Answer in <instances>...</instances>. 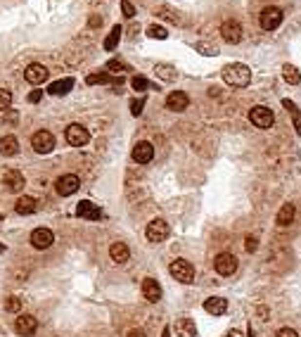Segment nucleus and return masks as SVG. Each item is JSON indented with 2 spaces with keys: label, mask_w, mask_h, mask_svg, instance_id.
<instances>
[{
  "label": "nucleus",
  "mask_w": 301,
  "mask_h": 337,
  "mask_svg": "<svg viewBox=\"0 0 301 337\" xmlns=\"http://www.w3.org/2000/svg\"><path fill=\"white\" fill-rule=\"evenodd\" d=\"M71 88H74V79H59V81H53V83H50L48 93L59 98V95H67Z\"/></svg>",
  "instance_id": "nucleus-24"
},
{
  "label": "nucleus",
  "mask_w": 301,
  "mask_h": 337,
  "mask_svg": "<svg viewBox=\"0 0 301 337\" xmlns=\"http://www.w3.org/2000/svg\"><path fill=\"white\" fill-rule=\"evenodd\" d=\"M2 183H5V188H7L10 193H21V190H24V176H21V171H17V169L5 171Z\"/></svg>",
  "instance_id": "nucleus-16"
},
{
  "label": "nucleus",
  "mask_w": 301,
  "mask_h": 337,
  "mask_svg": "<svg viewBox=\"0 0 301 337\" xmlns=\"http://www.w3.org/2000/svg\"><path fill=\"white\" fill-rule=\"evenodd\" d=\"M53 242H55V235L50 228H36L31 233V245L36 249H48V247H53Z\"/></svg>",
  "instance_id": "nucleus-12"
},
{
  "label": "nucleus",
  "mask_w": 301,
  "mask_h": 337,
  "mask_svg": "<svg viewBox=\"0 0 301 337\" xmlns=\"http://www.w3.org/2000/svg\"><path fill=\"white\" fill-rule=\"evenodd\" d=\"M0 221H2V216H0Z\"/></svg>",
  "instance_id": "nucleus-48"
},
{
  "label": "nucleus",
  "mask_w": 301,
  "mask_h": 337,
  "mask_svg": "<svg viewBox=\"0 0 301 337\" xmlns=\"http://www.w3.org/2000/svg\"><path fill=\"white\" fill-rule=\"evenodd\" d=\"M275 337H299V333L292 330V328H280V330L275 333Z\"/></svg>",
  "instance_id": "nucleus-41"
},
{
  "label": "nucleus",
  "mask_w": 301,
  "mask_h": 337,
  "mask_svg": "<svg viewBox=\"0 0 301 337\" xmlns=\"http://www.w3.org/2000/svg\"><path fill=\"white\" fill-rule=\"evenodd\" d=\"M78 188H81V180H78L76 174H64V176L57 178V183H55L57 195H62V197H71Z\"/></svg>",
  "instance_id": "nucleus-7"
},
{
  "label": "nucleus",
  "mask_w": 301,
  "mask_h": 337,
  "mask_svg": "<svg viewBox=\"0 0 301 337\" xmlns=\"http://www.w3.org/2000/svg\"><path fill=\"white\" fill-rule=\"evenodd\" d=\"M114 79L107 74V71H100V74H90L88 79H86V83L88 86H100V83H112Z\"/></svg>",
  "instance_id": "nucleus-28"
},
{
  "label": "nucleus",
  "mask_w": 301,
  "mask_h": 337,
  "mask_svg": "<svg viewBox=\"0 0 301 337\" xmlns=\"http://www.w3.org/2000/svg\"><path fill=\"white\" fill-rule=\"evenodd\" d=\"M0 252H5V245H0Z\"/></svg>",
  "instance_id": "nucleus-47"
},
{
  "label": "nucleus",
  "mask_w": 301,
  "mask_h": 337,
  "mask_svg": "<svg viewBox=\"0 0 301 337\" xmlns=\"http://www.w3.org/2000/svg\"><path fill=\"white\" fill-rule=\"evenodd\" d=\"M0 155L2 157H15V155H19V140L15 136H2L0 138Z\"/></svg>",
  "instance_id": "nucleus-21"
},
{
  "label": "nucleus",
  "mask_w": 301,
  "mask_h": 337,
  "mask_svg": "<svg viewBox=\"0 0 301 337\" xmlns=\"http://www.w3.org/2000/svg\"><path fill=\"white\" fill-rule=\"evenodd\" d=\"M126 337H147V335H145V330H140V328H133V330H128Z\"/></svg>",
  "instance_id": "nucleus-43"
},
{
  "label": "nucleus",
  "mask_w": 301,
  "mask_h": 337,
  "mask_svg": "<svg viewBox=\"0 0 301 337\" xmlns=\"http://www.w3.org/2000/svg\"><path fill=\"white\" fill-rule=\"evenodd\" d=\"M119 38H121V26L116 24V26L112 29V34L105 38V50H114V48H116V43H119Z\"/></svg>",
  "instance_id": "nucleus-29"
},
{
  "label": "nucleus",
  "mask_w": 301,
  "mask_h": 337,
  "mask_svg": "<svg viewBox=\"0 0 301 337\" xmlns=\"http://www.w3.org/2000/svg\"><path fill=\"white\" fill-rule=\"evenodd\" d=\"M5 121H7V124L17 121V112H15V114H12V112H5Z\"/></svg>",
  "instance_id": "nucleus-44"
},
{
  "label": "nucleus",
  "mask_w": 301,
  "mask_h": 337,
  "mask_svg": "<svg viewBox=\"0 0 301 337\" xmlns=\"http://www.w3.org/2000/svg\"><path fill=\"white\" fill-rule=\"evenodd\" d=\"M152 157H154L152 142H147V140L135 142V147H133V161H138V164H150Z\"/></svg>",
  "instance_id": "nucleus-13"
},
{
  "label": "nucleus",
  "mask_w": 301,
  "mask_h": 337,
  "mask_svg": "<svg viewBox=\"0 0 301 337\" xmlns=\"http://www.w3.org/2000/svg\"><path fill=\"white\" fill-rule=\"evenodd\" d=\"M109 257H112V261H116V264H126L128 259H131V249L126 242H114L112 247H109Z\"/></svg>",
  "instance_id": "nucleus-20"
},
{
  "label": "nucleus",
  "mask_w": 301,
  "mask_h": 337,
  "mask_svg": "<svg viewBox=\"0 0 301 337\" xmlns=\"http://www.w3.org/2000/svg\"><path fill=\"white\" fill-rule=\"evenodd\" d=\"M142 297L147 299V302L157 304L161 299V285L154 280V278H145L142 280Z\"/></svg>",
  "instance_id": "nucleus-17"
},
{
  "label": "nucleus",
  "mask_w": 301,
  "mask_h": 337,
  "mask_svg": "<svg viewBox=\"0 0 301 337\" xmlns=\"http://www.w3.org/2000/svg\"><path fill=\"white\" fill-rule=\"evenodd\" d=\"M176 333L180 337H197V328L192 318H178L176 320Z\"/></svg>",
  "instance_id": "nucleus-23"
},
{
  "label": "nucleus",
  "mask_w": 301,
  "mask_h": 337,
  "mask_svg": "<svg viewBox=\"0 0 301 337\" xmlns=\"http://www.w3.org/2000/svg\"><path fill=\"white\" fill-rule=\"evenodd\" d=\"M204 311L211 314V316H223L228 311V299H223V297H209L204 302Z\"/></svg>",
  "instance_id": "nucleus-19"
},
{
  "label": "nucleus",
  "mask_w": 301,
  "mask_h": 337,
  "mask_svg": "<svg viewBox=\"0 0 301 337\" xmlns=\"http://www.w3.org/2000/svg\"><path fill=\"white\" fill-rule=\"evenodd\" d=\"M221 36H223L226 43L237 45V43L242 40V26H240V21H235V19H226V21L221 24Z\"/></svg>",
  "instance_id": "nucleus-10"
},
{
  "label": "nucleus",
  "mask_w": 301,
  "mask_h": 337,
  "mask_svg": "<svg viewBox=\"0 0 301 337\" xmlns=\"http://www.w3.org/2000/svg\"><path fill=\"white\" fill-rule=\"evenodd\" d=\"M223 81L232 88H247L251 83V69L242 62H232L228 67H223Z\"/></svg>",
  "instance_id": "nucleus-1"
},
{
  "label": "nucleus",
  "mask_w": 301,
  "mask_h": 337,
  "mask_svg": "<svg viewBox=\"0 0 301 337\" xmlns=\"http://www.w3.org/2000/svg\"><path fill=\"white\" fill-rule=\"evenodd\" d=\"M131 86H133V90H147L150 88V81H147V79H145V76H133V79H131Z\"/></svg>",
  "instance_id": "nucleus-32"
},
{
  "label": "nucleus",
  "mask_w": 301,
  "mask_h": 337,
  "mask_svg": "<svg viewBox=\"0 0 301 337\" xmlns=\"http://www.w3.org/2000/svg\"><path fill=\"white\" fill-rule=\"evenodd\" d=\"M294 216H297V209H294V204H282L280 207V212L275 216V221H278V226H289L292 221H294Z\"/></svg>",
  "instance_id": "nucleus-22"
},
{
  "label": "nucleus",
  "mask_w": 301,
  "mask_h": 337,
  "mask_svg": "<svg viewBox=\"0 0 301 337\" xmlns=\"http://www.w3.org/2000/svg\"><path fill=\"white\" fill-rule=\"evenodd\" d=\"M228 337H242V335H240L237 330H232V333H228Z\"/></svg>",
  "instance_id": "nucleus-46"
},
{
  "label": "nucleus",
  "mask_w": 301,
  "mask_h": 337,
  "mask_svg": "<svg viewBox=\"0 0 301 337\" xmlns=\"http://www.w3.org/2000/svg\"><path fill=\"white\" fill-rule=\"evenodd\" d=\"M154 71H157V76H159L161 81H176V76H178V71L171 64H157Z\"/></svg>",
  "instance_id": "nucleus-26"
},
{
  "label": "nucleus",
  "mask_w": 301,
  "mask_h": 337,
  "mask_svg": "<svg viewBox=\"0 0 301 337\" xmlns=\"http://www.w3.org/2000/svg\"><path fill=\"white\" fill-rule=\"evenodd\" d=\"M36 207H38V202L34 197H19L17 204H15V212L21 214V216H29V214L36 212Z\"/></svg>",
  "instance_id": "nucleus-25"
},
{
  "label": "nucleus",
  "mask_w": 301,
  "mask_h": 337,
  "mask_svg": "<svg viewBox=\"0 0 301 337\" xmlns=\"http://www.w3.org/2000/svg\"><path fill=\"white\" fill-rule=\"evenodd\" d=\"M197 50H202V55H218V48L211 43H197Z\"/></svg>",
  "instance_id": "nucleus-38"
},
{
  "label": "nucleus",
  "mask_w": 301,
  "mask_h": 337,
  "mask_svg": "<svg viewBox=\"0 0 301 337\" xmlns=\"http://www.w3.org/2000/svg\"><path fill=\"white\" fill-rule=\"evenodd\" d=\"M157 15H159V17H164V19H171V21H180L178 12L169 10V7H159V10H157Z\"/></svg>",
  "instance_id": "nucleus-36"
},
{
  "label": "nucleus",
  "mask_w": 301,
  "mask_h": 337,
  "mask_svg": "<svg viewBox=\"0 0 301 337\" xmlns=\"http://www.w3.org/2000/svg\"><path fill=\"white\" fill-rule=\"evenodd\" d=\"M256 247H259V240H256L254 235H249L247 240H245V249H247V252H256Z\"/></svg>",
  "instance_id": "nucleus-40"
},
{
  "label": "nucleus",
  "mask_w": 301,
  "mask_h": 337,
  "mask_svg": "<svg viewBox=\"0 0 301 337\" xmlns=\"http://www.w3.org/2000/svg\"><path fill=\"white\" fill-rule=\"evenodd\" d=\"M259 21H261V29L273 31V29H278V26L282 24V10H280V7H275V5H270V7H266V10L261 12Z\"/></svg>",
  "instance_id": "nucleus-8"
},
{
  "label": "nucleus",
  "mask_w": 301,
  "mask_h": 337,
  "mask_svg": "<svg viewBox=\"0 0 301 337\" xmlns=\"http://www.w3.org/2000/svg\"><path fill=\"white\" fill-rule=\"evenodd\" d=\"M213 268H216L218 276H232V273L237 271V259H235V254H228V252L218 254V257L213 259Z\"/></svg>",
  "instance_id": "nucleus-9"
},
{
  "label": "nucleus",
  "mask_w": 301,
  "mask_h": 337,
  "mask_svg": "<svg viewBox=\"0 0 301 337\" xmlns=\"http://www.w3.org/2000/svg\"><path fill=\"white\" fill-rule=\"evenodd\" d=\"M249 121L256 126V128H270V126L275 124V114H273V109H268V107L259 105V107H251V112H249Z\"/></svg>",
  "instance_id": "nucleus-3"
},
{
  "label": "nucleus",
  "mask_w": 301,
  "mask_h": 337,
  "mask_svg": "<svg viewBox=\"0 0 301 337\" xmlns=\"http://www.w3.org/2000/svg\"><path fill=\"white\" fill-rule=\"evenodd\" d=\"M282 105L287 107V112H289V114L294 117V126H297V131L301 133V112H299V107L294 105L292 100H282Z\"/></svg>",
  "instance_id": "nucleus-30"
},
{
  "label": "nucleus",
  "mask_w": 301,
  "mask_h": 337,
  "mask_svg": "<svg viewBox=\"0 0 301 337\" xmlns=\"http://www.w3.org/2000/svg\"><path fill=\"white\" fill-rule=\"evenodd\" d=\"M40 98H43V93H40V90H34V93H31V95H29V102H40Z\"/></svg>",
  "instance_id": "nucleus-42"
},
{
  "label": "nucleus",
  "mask_w": 301,
  "mask_h": 337,
  "mask_svg": "<svg viewBox=\"0 0 301 337\" xmlns=\"http://www.w3.org/2000/svg\"><path fill=\"white\" fill-rule=\"evenodd\" d=\"M147 36H150V38H159V40H164V38L169 36V31H166L164 26H157V24H154V26L147 29Z\"/></svg>",
  "instance_id": "nucleus-33"
},
{
  "label": "nucleus",
  "mask_w": 301,
  "mask_h": 337,
  "mask_svg": "<svg viewBox=\"0 0 301 337\" xmlns=\"http://www.w3.org/2000/svg\"><path fill=\"white\" fill-rule=\"evenodd\" d=\"M24 76H26V81H29L31 86H38V83L48 81V69H45L43 64H29L26 71H24Z\"/></svg>",
  "instance_id": "nucleus-18"
},
{
  "label": "nucleus",
  "mask_w": 301,
  "mask_h": 337,
  "mask_svg": "<svg viewBox=\"0 0 301 337\" xmlns=\"http://www.w3.org/2000/svg\"><path fill=\"white\" fill-rule=\"evenodd\" d=\"M107 69H109V71H116V74H121V71H131L124 64V62H119V59H109V62H107Z\"/></svg>",
  "instance_id": "nucleus-35"
},
{
  "label": "nucleus",
  "mask_w": 301,
  "mask_h": 337,
  "mask_svg": "<svg viewBox=\"0 0 301 337\" xmlns=\"http://www.w3.org/2000/svg\"><path fill=\"white\" fill-rule=\"evenodd\" d=\"M142 107H145V98L133 100V102H131V114H133V117H140V114H142Z\"/></svg>",
  "instance_id": "nucleus-37"
},
{
  "label": "nucleus",
  "mask_w": 301,
  "mask_h": 337,
  "mask_svg": "<svg viewBox=\"0 0 301 337\" xmlns=\"http://www.w3.org/2000/svg\"><path fill=\"white\" fill-rule=\"evenodd\" d=\"M190 105V98L183 93V90H173V93H169V98H166V107L171 109V112H185Z\"/></svg>",
  "instance_id": "nucleus-15"
},
{
  "label": "nucleus",
  "mask_w": 301,
  "mask_h": 337,
  "mask_svg": "<svg viewBox=\"0 0 301 337\" xmlns=\"http://www.w3.org/2000/svg\"><path fill=\"white\" fill-rule=\"evenodd\" d=\"M64 138H67V142H69L71 147H83V145L90 140V133H88L86 126L69 124L67 126V131H64Z\"/></svg>",
  "instance_id": "nucleus-5"
},
{
  "label": "nucleus",
  "mask_w": 301,
  "mask_h": 337,
  "mask_svg": "<svg viewBox=\"0 0 301 337\" xmlns=\"http://www.w3.org/2000/svg\"><path fill=\"white\" fill-rule=\"evenodd\" d=\"M76 214H78L81 218H88V221H100V218H102V209H100L97 204H93L90 199H83V202H78V207H76Z\"/></svg>",
  "instance_id": "nucleus-14"
},
{
  "label": "nucleus",
  "mask_w": 301,
  "mask_h": 337,
  "mask_svg": "<svg viewBox=\"0 0 301 337\" xmlns=\"http://www.w3.org/2000/svg\"><path fill=\"white\" fill-rule=\"evenodd\" d=\"M121 10H124V15H126L128 19L135 17V7H133V5H131L128 0H121Z\"/></svg>",
  "instance_id": "nucleus-39"
},
{
  "label": "nucleus",
  "mask_w": 301,
  "mask_h": 337,
  "mask_svg": "<svg viewBox=\"0 0 301 337\" xmlns=\"http://www.w3.org/2000/svg\"><path fill=\"white\" fill-rule=\"evenodd\" d=\"M282 76H284V81L289 83V86H297L301 81V74L297 67H292V64H284L282 67Z\"/></svg>",
  "instance_id": "nucleus-27"
},
{
  "label": "nucleus",
  "mask_w": 301,
  "mask_h": 337,
  "mask_svg": "<svg viewBox=\"0 0 301 337\" xmlns=\"http://www.w3.org/2000/svg\"><path fill=\"white\" fill-rule=\"evenodd\" d=\"M161 337H171V330H169V328H164V333H161Z\"/></svg>",
  "instance_id": "nucleus-45"
},
{
  "label": "nucleus",
  "mask_w": 301,
  "mask_h": 337,
  "mask_svg": "<svg viewBox=\"0 0 301 337\" xmlns=\"http://www.w3.org/2000/svg\"><path fill=\"white\" fill-rule=\"evenodd\" d=\"M19 309H21V299H17V297H7V299H5V311L17 314Z\"/></svg>",
  "instance_id": "nucleus-34"
},
{
  "label": "nucleus",
  "mask_w": 301,
  "mask_h": 337,
  "mask_svg": "<svg viewBox=\"0 0 301 337\" xmlns=\"http://www.w3.org/2000/svg\"><path fill=\"white\" fill-rule=\"evenodd\" d=\"M169 223L164 221V218H154V221H150L147 223V231H145V235H147V240L150 242H154V245H159V242H164L166 238H169Z\"/></svg>",
  "instance_id": "nucleus-6"
},
{
  "label": "nucleus",
  "mask_w": 301,
  "mask_h": 337,
  "mask_svg": "<svg viewBox=\"0 0 301 337\" xmlns=\"http://www.w3.org/2000/svg\"><path fill=\"white\" fill-rule=\"evenodd\" d=\"M12 105V93L7 88H0V112H7Z\"/></svg>",
  "instance_id": "nucleus-31"
},
{
  "label": "nucleus",
  "mask_w": 301,
  "mask_h": 337,
  "mask_svg": "<svg viewBox=\"0 0 301 337\" xmlns=\"http://www.w3.org/2000/svg\"><path fill=\"white\" fill-rule=\"evenodd\" d=\"M169 271H171V276L176 278L178 283H183V285H190L195 280V266H192L188 259H176V261H171Z\"/></svg>",
  "instance_id": "nucleus-2"
},
{
  "label": "nucleus",
  "mask_w": 301,
  "mask_h": 337,
  "mask_svg": "<svg viewBox=\"0 0 301 337\" xmlns=\"http://www.w3.org/2000/svg\"><path fill=\"white\" fill-rule=\"evenodd\" d=\"M31 147H34L38 155H48V152H53L55 150V136L50 131H36L34 136H31Z\"/></svg>",
  "instance_id": "nucleus-4"
},
{
  "label": "nucleus",
  "mask_w": 301,
  "mask_h": 337,
  "mask_svg": "<svg viewBox=\"0 0 301 337\" xmlns=\"http://www.w3.org/2000/svg\"><path fill=\"white\" fill-rule=\"evenodd\" d=\"M15 330H17L21 337L34 335L36 330H38V320H36L31 314H21V316H17V320H15Z\"/></svg>",
  "instance_id": "nucleus-11"
}]
</instances>
